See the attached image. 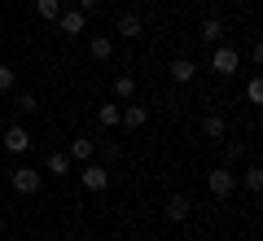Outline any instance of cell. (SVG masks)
<instances>
[{
  "label": "cell",
  "instance_id": "obj_17",
  "mask_svg": "<svg viewBox=\"0 0 263 241\" xmlns=\"http://www.w3.org/2000/svg\"><path fill=\"white\" fill-rule=\"evenodd\" d=\"M114 97H119V101H132V97H136V79H132V75H119V79H114Z\"/></svg>",
  "mask_w": 263,
  "mask_h": 241
},
{
  "label": "cell",
  "instance_id": "obj_3",
  "mask_svg": "<svg viewBox=\"0 0 263 241\" xmlns=\"http://www.w3.org/2000/svg\"><path fill=\"white\" fill-rule=\"evenodd\" d=\"M206 189H211L215 197H228V193L237 189V171H233V167H215V171L206 176Z\"/></svg>",
  "mask_w": 263,
  "mask_h": 241
},
{
  "label": "cell",
  "instance_id": "obj_7",
  "mask_svg": "<svg viewBox=\"0 0 263 241\" xmlns=\"http://www.w3.org/2000/svg\"><path fill=\"white\" fill-rule=\"evenodd\" d=\"M145 123H149V110H145V105H123V114H119V127L136 132V127H145Z\"/></svg>",
  "mask_w": 263,
  "mask_h": 241
},
{
  "label": "cell",
  "instance_id": "obj_20",
  "mask_svg": "<svg viewBox=\"0 0 263 241\" xmlns=\"http://www.w3.org/2000/svg\"><path fill=\"white\" fill-rule=\"evenodd\" d=\"M13 88H18V70L9 62H0V92H13Z\"/></svg>",
  "mask_w": 263,
  "mask_h": 241
},
{
  "label": "cell",
  "instance_id": "obj_18",
  "mask_svg": "<svg viewBox=\"0 0 263 241\" xmlns=\"http://www.w3.org/2000/svg\"><path fill=\"white\" fill-rule=\"evenodd\" d=\"M119 114H123V105H97V123L101 127H119Z\"/></svg>",
  "mask_w": 263,
  "mask_h": 241
},
{
  "label": "cell",
  "instance_id": "obj_4",
  "mask_svg": "<svg viewBox=\"0 0 263 241\" xmlns=\"http://www.w3.org/2000/svg\"><path fill=\"white\" fill-rule=\"evenodd\" d=\"M0 145L9 149V154H27V149H31V132L22 127V123H13V127H5V136H0Z\"/></svg>",
  "mask_w": 263,
  "mask_h": 241
},
{
  "label": "cell",
  "instance_id": "obj_2",
  "mask_svg": "<svg viewBox=\"0 0 263 241\" xmlns=\"http://www.w3.org/2000/svg\"><path fill=\"white\" fill-rule=\"evenodd\" d=\"M9 184H13V193H40V184H44V176H40L35 167H13L9 171Z\"/></svg>",
  "mask_w": 263,
  "mask_h": 241
},
{
  "label": "cell",
  "instance_id": "obj_6",
  "mask_svg": "<svg viewBox=\"0 0 263 241\" xmlns=\"http://www.w3.org/2000/svg\"><path fill=\"white\" fill-rule=\"evenodd\" d=\"M57 27H62L66 35H84L88 18H84V13H79V9H62V13H57Z\"/></svg>",
  "mask_w": 263,
  "mask_h": 241
},
{
  "label": "cell",
  "instance_id": "obj_9",
  "mask_svg": "<svg viewBox=\"0 0 263 241\" xmlns=\"http://www.w3.org/2000/svg\"><path fill=\"white\" fill-rule=\"evenodd\" d=\"M167 75L176 79V84H189V79L197 75V62H193V57H176V62L167 66Z\"/></svg>",
  "mask_w": 263,
  "mask_h": 241
},
{
  "label": "cell",
  "instance_id": "obj_1",
  "mask_svg": "<svg viewBox=\"0 0 263 241\" xmlns=\"http://www.w3.org/2000/svg\"><path fill=\"white\" fill-rule=\"evenodd\" d=\"M79 184H84L88 193H105V189H110V167H101V162H84Z\"/></svg>",
  "mask_w": 263,
  "mask_h": 241
},
{
  "label": "cell",
  "instance_id": "obj_22",
  "mask_svg": "<svg viewBox=\"0 0 263 241\" xmlns=\"http://www.w3.org/2000/svg\"><path fill=\"white\" fill-rule=\"evenodd\" d=\"M241 154H246V145H241V140H237V145H224V167H233V162H237Z\"/></svg>",
  "mask_w": 263,
  "mask_h": 241
},
{
  "label": "cell",
  "instance_id": "obj_19",
  "mask_svg": "<svg viewBox=\"0 0 263 241\" xmlns=\"http://www.w3.org/2000/svg\"><path fill=\"white\" fill-rule=\"evenodd\" d=\"M62 9H66L62 0H35V13H40V18H48V22H57V13H62Z\"/></svg>",
  "mask_w": 263,
  "mask_h": 241
},
{
  "label": "cell",
  "instance_id": "obj_23",
  "mask_svg": "<svg viewBox=\"0 0 263 241\" xmlns=\"http://www.w3.org/2000/svg\"><path fill=\"white\" fill-rule=\"evenodd\" d=\"M246 97H250L254 105H263V79H250V84H246Z\"/></svg>",
  "mask_w": 263,
  "mask_h": 241
},
{
  "label": "cell",
  "instance_id": "obj_5",
  "mask_svg": "<svg viewBox=\"0 0 263 241\" xmlns=\"http://www.w3.org/2000/svg\"><path fill=\"white\" fill-rule=\"evenodd\" d=\"M211 70H215V75H237V48L215 44V53H211Z\"/></svg>",
  "mask_w": 263,
  "mask_h": 241
},
{
  "label": "cell",
  "instance_id": "obj_15",
  "mask_svg": "<svg viewBox=\"0 0 263 241\" xmlns=\"http://www.w3.org/2000/svg\"><path fill=\"white\" fill-rule=\"evenodd\" d=\"M224 119H219V114H206V119H202V136L206 140H224Z\"/></svg>",
  "mask_w": 263,
  "mask_h": 241
},
{
  "label": "cell",
  "instance_id": "obj_21",
  "mask_svg": "<svg viewBox=\"0 0 263 241\" xmlns=\"http://www.w3.org/2000/svg\"><path fill=\"white\" fill-rule=\"evenodd\" d=\"M13 105H18L22 114H35V110H40V101H35V92H18V97H13Z\"/></svg>",
  "mask_w": 263,
  "mask_h": 241
},
{
  "label": "cell",
  "instance_id": "obj_13",
  "mask_svg": "<svg viewBox=\"0 0 263 241\" xmlns=\"http://www.w3.org/2000/svg\"><path fill=\"white\" fill-rule=\"evenodd\" d=\"M114 31H119L123 40H136V35H141V31H145V27H141V18H136V13H123V18L114 22Z\"/></svg>",
  "mask_w": 263,
  "mask_h": 241
},
{
  "label": "cell",
  "instance_id": "obj_10",
  "mask_svg": "<svg viewBox=\"0 0 263 241\" xmlns=\"http://www.w3.org/2000/svg\"><path fill=\"white\" fill-rule=\"evenodd\" d=\"M88 57H92V62H110L114 57V40L110 35H92L88 40Z\"/></svg>",
  "mask_w": 263,
  "mask_h": 241
},
{
  "label": "cell",
  "instance_id": "obj_14",
  "mask_svg": "<svg viewBox=\"0 0 263 241\" xmlns=\"http://www.w3.org/2000/svg\"><path fill=\"white\" fill-rule=\"evenodd\" d=\"M224 40V22L219 18H202V44H219Z\"/></svg>",
  "mask_w": 263,
  "mask_h": 241
},
{
  "label": "cell",
  "instance_id": "obj_24",
  "mask_svg": "<svg viewBox=\"0 0 263 241\" xmlns=\"http://www.w3.org/2000/svg\"><path fill=\"white\" fill-rule=\"evenodd\" d=\"M97 5H101V0H75V9L84 13V18H88V13H97Z\"/></svg>",
  "mask_w": 263,
  "mask_h": 241
},
{
  "label": "cell",
  "instance_id": "obj_8",
  "mask_svg": "<svg viewBox=\"0 0 263 241\" xmlns=\"http://www.w3.org/2000/svg\"><path fill=\"white\" fill-rule=\"evenodd\" d=\"M189 211H193V202H189L184 193H171V197H167V219H171V224H184Z\"/></svg>",
  "mask_w": 263,
  "mask_h": 241
},
{
  "label": "cell",
  "instance_id": "obj_12",
  "mask_svg": "<svg viewBox=\"0 0 263 241\" xmlns=\"http://www.w3.org/2000/svg\"><path fill=\"white\" fill-rule=\"evenodd\" d=\"M44 167H48V176H70V154H66V149H53V154L44 158Z\"/></svg>",
  "mask_w": 263,
  "mask_h": 241
},
{
  "label": "cell",
  "instance_id": "obj_11",
  "mask_svg": "<svg viewBox=\"0 0 263 241\" xmlns=\"http://www.w3.org/2000/svg\"><path fill=\"white\" fill-rule=\"evenodd\" d=\"M66 154H70V158H79V162H92V154H97V140H92V136H75Z\"/></svg>",
  "mask_w": 263,
  "mask_h": 241
},
{
  "label": "cell",
  "instance_id": "obj_16",
  "mask_svg": "<svg viewBox=\"0 0 263 241\" xmlns=\"http://www.w3.org/2000/svg\"><path fill=\"white\" fill-rule=\"evenodd\" d=\"M241 184L250 189V193H259V189H263V167H259V162H250V167L241 171Z\"/></svg>",
  "mask_w": 263,
  "mask_h": 241
}]
</instances>
